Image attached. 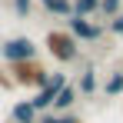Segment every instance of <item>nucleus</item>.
Here are the masks:
<instances>
[{
	"mask_svg": "<svg viewBox=\"0 0 123 123\" xmlns=\"http://www.w3.org/2000/svg\"><path fill=\"white\" fill-rule=\"evenodd\" d=\"M120 10H123V0H100V10H97V13H100L103 20H110V17H117Z\"/></svg>",
	"mask_w": 123,
	"mask_h": 123,
	"instance_id": "obj_13",
	"label": "nucleus"
},
{
	"mask_svg": "<svg viewBox=\"0 0 123 123\" xmlns=\"http://www.w3.org/2000/svg\"><path fill=\"white\" fill-rule=\"evenodd\" d=\"M77 90H80V97H93L97 90H100V77H97V70L93 67H86L80 77H77V83H73Z\"/></svg>",
	"mask_w": 123,
	"mask_h": 123,
	"instance_id": "obj_8",
	"label": "nucleus"
},
{
	"mask_svg": "<svg viewBox=\"0 0 123 123\" xmlns=\"http://www.w3.org/2000/svg\"><path fill=\"white\" fill-rule=\"evenodd\" d=\"M100 90L106 97H123V70H113V73H106V80L100 83Z\"/></svg>",
	"mask_w": 123,
	"mask_h": 123,
	"instance_id": "obj_9",
	"label": "nucleus"
},
{
	"mask_svg": "<svg viewBox=\"0 0 123 123\" xmlns=\"http://www.w3.org/2000/svg\"><path fill=\"white\" fill-rule=\"evenodd\" d=\"M106 27H110V33H113V37H123V10L117 13V17H110Z\"/></svg>",
	"mask_w": 123,
	"mask_h": 123,
	"instance_id": "obj_15",
	"label": "nucleus"
},
{
	"mask_svg": "<svg viewBox=\"0 0 123 123\" xmlns=\"http://www.w3.org/2000/svg\"><path fill=\"white\" fill-rule=\"evenodd\" d=\"M7 73H10V83L20 86V90H40L43 83L50 80V70L43 67L40 60H20V63H7Z\"/></svg>",
	"mask_w": 123,
	"mask_h": 123,
	"instance_id": "obj_1",
	"label": "nucleus"
},
{
	"mask_svg": "<svg viewBox=\"0 0 123 123\" xmlns=\"http://www.w3.org/2000/svg\"><path fill=\"white\" fill-rule=\"evenodd\" d=\"M43 47H47V53L57 63H77L80 60V40L70 30H47Z\"/></svg>",
	"mask_w": 123,
	"mask_h": 123,
	"instance_id": "obj_2",
	"label": "nucleus"
},
{
	"mask_svg": "<svg viewBox=\"0 0 123 123\" xmlns=\"http://www.w3.org/2000/svg\"><path fill=\"white\" fill-rule=\"evenodd\" d=\"M37 120H40V113L33 110L30 100H17L10 106V123H37Z\"/></svg>",
	"mask_w": 123,
	"mask_h": 123,
	"instance_id": "obj_6",
	"label": "nucleus"
},
{
	"mask_svg": "<svg viewBox=\"0 0 123 123\" xmlns=\"http://www.w3.org/2000/svg\"><path fill=\"white\" fill-rule=\"evenodd\" d=\"M0 60L3 63H20V60H37V43L30 37H7L0 43Z\"/></svg>",
	"mask_w": 123,
	"mask_h": 123,
	"instance_id": "obj_3",
	"label": "nucleus"
},
{
	"mask_svg": "<svg viewBox=\"0 0 123 123\" xmlns=\"http://www.w3.org/2000/svg\"><path fill=\"white\" fill-rule=\"evenodd\" d=\"M30 10H33V0H13V13H17L20 20L30 17Z\"/></svg>",
	"mask_w": 123,
	"mask_h": 123,
	"instance_id": "obj_14",
	"label": "nucleus"
},
{
	"mask_svg": "<svg viewBox=\"0 0 123 123\" xmlns=\"http://www.w3.org/2000/svg\"><path fill=\"white\" fill-rule=\"evenodd\" d=\"M43 10H47L50 17H60V20H67V17H73V0H50Z\"/></svg>",
	"mask_w": 123,
	"mask_h": 123,
	"instance_id": "obj_10",
	"label": "nucleus"
},
{
	"mask_svg": "<svg viewBox=\"0 0 123 123\" xmlns=\"http://www.w3.org/2000/svg\"><path fill=\"white\" fill-rule=\"evenodd\" d=\"M67 30L77 37L80 43H97V40H103V23H97V20H90V17H67Z\"/></svg>",
	"mask_w": 123,
	"mask_h": 123,
	"instance_id": "obj_5",
	"label": "nucleus"
},
{
	"mask_svg": "<svg viewBox=\"0 0 123 123\" xmlns=\"http://www.w3.org/2000/svg\"><path fill=\"white\" fill-rule=\"evenodd\" d=\"M37 123H83V120L73 117V113H53V110H47V113H40Z\"/></svg>",
	"mask_w": 123,
	"mask_h": 123,
	"instance_id": "obj_11",
	"label": "nucleus"
},
{
	"mask_svg": "<svg viewBox=\"0 0 123 123\" xmlns=\"http://www.w3.org/2000/svg\"><path fill=\"white\" fill-rule=\"evenodd\" d=\"M77 100H80V90H77L73 83H67L60 93H57V100H53V106H50V110H53V113H70V106H73Z\"/></svg>",
	"mask_w": 123,
	"mask_h": 123,
	"instance_id": "obj_7",
	"label": "nucleus"
},
{
	"mask_svg": "<svg viewBox=\"0 0 123 123\" xmlns=\"http://www.w3.org/2000/svg\"><path fill=\"white\" fill-rule=\"evenodd\" d=\"M67 73H60V70H53V73H50V80L43 83L40 90H37V93H33V97H30V103H33V110H37V113H47V110H50V106H53V100H57V93H60L63 86H67Z\"/></svg>",
	"mask_w": 123,
	"mask_h": 123,
	"instance_id": "obj_4",
	"label": "nucleus"
},
{
	"mask_svg": "<svg viewBox=\"0 0 123 123\" xmlns=\"http://www.w3.org/2000/svg\"><path fill=\"white\" fill-rule=\"evenodd\" d=\"M40 3H43V7H47V3H50V0H40Z\"/></svg>",
	"mask_w": 123,
	"mask_h": 123,
	"instance_id": "obj_16",
	"label": "nucleus"
},
{
	"mask_svg": "<svg viewBox=\"0 0 123 123\" xmlns=\"http://www.w3.org/2000/svg\"><path fill=\"white\" fill-rule=\"evenodd\" d=\"M100 10V0H73V13L77 17H93Z\"/></svg>",
	"mask_w": 123,
	"mask_h": 123,
	"instance_id": "obj_12",
	"label": "nucleus"
}]
</instances>
